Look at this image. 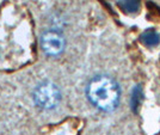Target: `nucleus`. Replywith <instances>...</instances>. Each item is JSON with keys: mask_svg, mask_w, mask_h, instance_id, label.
Listing matches in <instances>:
<instances>
[{"mask_svg": "<svg viewBox=\"0 0 160 135\" xmlns=\"http://www.w3.org/2000/svg\"><path fill=\"white\" fill-rule=\"evenodd\" d=\"M88 101L103 111H112L120 103V86L108 75H97L88 82L86 88Z\"/></svg>", "mask_w": 160, "mask_h": 135, "instance_id": "1", "label": "nucleus"}, {"mask_svg": "<svg viewBox=\"0 0 160 135\" xmlns=\"http://www.w3.org/2000/svg\"><path fill=\"white\" fill-rule=\"evenodd\" d=\"M33 101L37 107L46 110H50L59 105L61 101V92L55 84L50 81H44L40 84L35 90Z\"/></svg>", "mask_w": 160, "mask_h": 135, "instance_id": "2", "label": "nucleus"}, {"mask_svg": "<svg viewBox=\"0 0 160 135\" xmlns=\"http://www.w3.org/2000/svg\"><path fill=\"white\" fill-rule=\"evenodd\" d=\"M66 41L63 35L56 30H48L41 36V47L49 56L60 55L65 49Z\"/></svg>", "mask_w": 160, "mask_h": 135, "instance_id": "3", "label": "nucleus"}, {"mask_svg": "<svg viewBox=\"0 0 160 135\" xmlns=\"http://www.w3.org/2000/svg\"><path fill=\"white\" fill-rule=\"evenodd\" d=\"M140 40L145 46L154 47V46H157L160 42V36L155 30H153V29H147L146 31H143V32L141 34Z\"/></svg>", "mask_w": 160, "mask_h": 135, "instance_id": "4", "label": "nucleus"}]
</instances>
